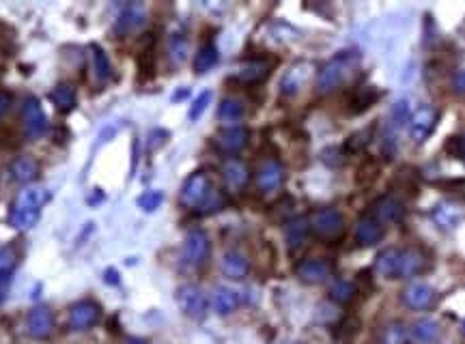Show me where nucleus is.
Segmentation results:
<instances>
[{"label":"nucleus","instance_id":"412c9836","mask_svg":"<svg viewBox=\"0 0 465 344\" xmlns=\"http://www.w3.org/2000/svg\"><path fill=\"white\" fill-rule=\"evenodd\" d=\"M308 73H310V65L308 63H298V65H293L287 73H285V77H283V82H281V89H283V93L285 95H296L302 86H304V82L308 80Z\"/></svg>","mask_w":465,"mask_h":344},{"label":"nucleus","instance_id":"49530a36","mask_svg":"<svg viewBox=\"0 0 465 344\" xmlns=\"http://www.w3.org/2000/svg\"><path fill=\"white\" fill-rule=\"evenodd\" d=\"M454 91L465 95V71L456 73V77H454Z\"/></svg>","mask_w":465,"mask_h":344},{"label":"nucleus","instance_id":"ea45409f","mask_svg":"<svg viewBox=\"0 0 465 344\" xmlns=\"http://www.w3.org/2000/svg\"><path fill=\"white\" fill-rule=\"evenodd\" d=\"M446 151L459 159L465 161V136H456V138H450L448 144H446Z\"/></svg>","mask_w":465,"mask_h":344},{"label":"nucleus","instance_id":"9d476101","mask_svg":"<svg viewBox=\"0 0 465 344\" xmlns=\"http://www.w3.org/2000/svg\"><path fill=\"white\" fill-rule=\"evenodd\" d=\"M401 299L409 310H427L435 299V291L424 282H409L403 289Z\"/></svg>","mask_w":465,"mask_h":344},{"label":"nucleus","instance_id":"9b49d317","mask_svg":"<svg viewBox=\"0 0 465 344\" xmlns=\"http://www.w3.org/2000/svg\"><path fill=\"white\" fill-rule=\"evenodd\" d=\"M283 183H285V168L278 161L269 159V161H265L258 168V172H256V186H258L261 192H276Z\"/></svg>","mask_w":465,"mask_h":344},{"label":"nucleus","instance_id":"cd10ccee","mask_svg":"<svg viewBox=\"0 0 465 344\" xmlns=\"http://www.w3.org/2000/svg\"><path fill=\"white\" fill-rule=\"evenodd\" d=\"M431 217L437 222V226H442V228H454L456 224H459V220H461V213L452 207V205H448V203H439L433 211H431Z\"/></svg>","mask_w":465,"mask_h":344},{"label":"nucleus","instance_id":"c03bdc74","mask_svg":"<svg viewBox=\"0 0 465 344\" xmlns=\"http://www.w3.org/2000/svg\"><path fill=\"white\" fill-rule=\"evenodd\" d=\"M162 138H168V134H166V131H162V129H153V131L149 134V140H153L149 146H151V149H157V146L164 142Z\"/></svg>","mask_w":465,"mask_h":344},{"label":"nucleus","instance_id":"a18cd8bd","mask_svg":"<svg viewBox=\"0 0 465 344\" xmlns=\"http://www.w3.org/2000/svg\"><path fill=\"white\" fill-rule=\"evenodd\" d=\"M11 104H14V97L9 93H5V91H0V117H3L11 108Z\"/></svg>","mask_w":465,"mask_h":344},{"label":"nucleus","instance_id":"f03ea898","mask_svg":"<svg viewBox=\"0 0 465 344\" xmlns=\"http://www.w3.org/2000/svg\"><path fill=\"white\" fill-rule=\"evenodd\" d=\"M357 65V54L353 52H340L336 54L330 63L323 65V69L317 75V91L319 93H330L336 86L345 82L349 71Z\"/></svg>","mask_w":465,"mask_h":344},{"label":"nucleus","instance_id":"6ab92c4d","mask_svg":"<svg viewBox=\"0 0 465 344\" xmlns=\"http://www.w3.org/2000/svg\"><path fill=\"white\" fill-rule=\"evenodd\" d=\"M439 335H442V329L431 318H418L409 327V338H412V342H418V344H435L439 340Z\"/></svg>","mask_w":465,"mask_h":344},{"label":"nucleus","instance_id":"de8ad7c7","mask_svg":"<svg viewBox=\"0 0 465 344\" xmlns=\"http://www.w3.org/2000/svg\"><path fill=\"white\" fill-rule=\"evenodd\" d=\"M106 276H108V282H110V284L119 282V274H115L113 269H110V272H106Z\"/></svg>","mask_w":465,"mask_h":344},{"label":"nucleus","instance_id":"1a4fd4ad","mask_svg":"<svg viewBox=\"0 0 465 344\" xmlns=\"http://www.w3.org/2000/svg\"><path fill=\"white\" fill-rule=\"evenodd\" d=\"M209 256V239L203 230H192L188 237H185V245H183V258L185 263L199 267L207 261Z\"/></svg>","mask_w":465,"mask_h":344},{"label":"nucleus","instance_id":"ddd939ff","mask_svg":"<svg viewBox=\"0 0 465 344\" xmlns=\"http://www.w3.org/2000/svg\"><path fill=\"white\" fill-rule=\"evenodd\" d=\"M26 327H28V333H31L33 338H37V340L48 338V335L54 331V314H52V310H50V308H43V306L31 310L28 321H26Z\"/></svg>","mask_w":465,"mask_h":344},{"label":"nucleus","instance_id":"393cba45","mask_svg":"<svg viewBox=\"0 0 465 344\" xmlns=\"http://www.w3.org/2000/svg\"><path fill=\"white\" fill-rule=\"evenodd\" d=\"M248 142V129L246 127H229L218 136V146L224 153H237Z\"/></svg>","mask_w":465,"mask_h":344},{"label":"nucleus","instance_id":"4468645a","mask_svg":"<svg viewBox=\"0 0 465 344\" xmlns=\"http://www.w3.org/2000/svg\"><path fill=\"white\" fill-rule=\"evenodd\" d=\"M384 224L373 215H366L355 224V241L360 245H375L384 239Z\"/></svg>","mask_w":465,"mask_h":344},{"label":"nucleus","instance_id":"2f4dec72","mask_svg":"<svg viewBox=\"0 0 465 344\" xmlns=\"http://www.w3.org/2000/svg\"><path fill=\"white\" fill-rule=\"evenodd\" d=\"M380 100V93L373 89V86H366V89H360V91H355L353 93V97H351V112H362V110H366V108H370L375 102Z\"/></svg>","mask_w":465,"mask_h":344},{"label":"nucleus","instance_id":"09e8293b","mask_svg":"<svg viewBox=\"0 0 465 344\" xmlns=\"http://www.w3.org/2000/svg\"><path fill=\"white\" fill-rule=\"evenodd\" d=\"M127 344H147L145 340H138V338H132V340H127Z\"/></svg>","mask_w":465,"mask_h":344},{"label":"nucleus","instance_id":"a878e982","mask_svg":"<svg viewBox=\"0 0 465 344\" xmlns=\"http://www.w3.org/2000/svg\"><path fill=\"white\" fill-rule=\"evenodd\" d=\"M90 58H93V73H95L98 84H106L113 77V65L108 54L100 45H90Z\"/></svg>","mask_w":465,"mask_h":344},{"label":"nucleus","instance_id":"bb28decb","mask_svg":"<svg viewBox=\"0 0 465 344\" xmlns=\"http://www.w3.org/2000/svg\"><path fill=\"white\" fill-rule=\"evenodd\" d=\"M308 228L310 224L304 220V217H296L287 224L285 228V237H287V243L291 249H298L304 241H306V235H308Z\"/></svg>","mask_w":465,"mask_h":344},{"label":"nucleus","instance_id":"5701e85b","mask_svg":"<svg viewBox=\"0 0 465 344\" xmlns=\"http://www.w3.org/2000/svg\"><path fill=\"white\" fill-rule=\"evenodd\" d=\"M9 172H11L14 181H18V183H31L39 175V161L33 159V157H18V159L11 161Z\"/></svg>","mask_w":465,"mask_h":344},{"label":"nucleus","instance_id":"aec40b11","mask_svg":"<svg viewBox=\"0 0 465 344\" xmlns=\"http://www.w3.org/2000/svg\"><path fill=\"white\" fill-rule=\"evenodd\" d=\"M375 269L380 276L384 278H399V269H401V249L397 247H386L377 254L375 261Z\"/></svg>","mask_w":465,"mask_h":344},{"label":"nucleus","instance_id":"3c124183","mask_svg":"<svg viewBox=\"0 0 465 344\" xmlns=\"http://www.w3.org/2000/svg\"><path fill=\"white\" fill-rule=\"evenodd\" d=\"M463 333H465V321H463Z\"/></svg>","mask_w":465,"mask_h":344},{"label":"nucleus","instance_id":"7ed1b4c3","mask_svg":"<svg viewBox=\"0 0 465 344\" xmlns=\"http://www.w3.org/2000/svg\"><path fill=\"white\" fill-rule=\"evenodd\" d=\"M177 303H179L181 312L190 318H203L207 308H209L207 295L194 284H185L177 291Z\"/></svg>","mask_w":465,"mask_h":344},{"label":"nucleus","instance_id":"4be33fe9","mask_svg":"<svg viewBox=\"0 0 465 344\" xmlns=\"http://www.w3.org/2000/svg\"><path fill=\"white\" fill-rule=\"evenodd\" d=\"M370 215H373L375 220H380L382 224L384 222H397L403 217V205L401 200L392 198V196H386L382 200H377L373 207H370Z\"/></svg>","mask_w":465,"mask_h":344},{"label":"nucleus","instance_id":"f704fd0d","mask_svg":"<svg viewBox=\"0 0 465 344\" xmlns=\"http://www.w3.org/2000/svg\"><path fill=\"white\" fill-rule=\"evenodd\" d=\"M384 342L386 344H412L409 329H405L401 323H392L384 331Z\"/></svg>","mask_w":465,"mask_h":344},{"label":"nucleus","instance_id":"0eeeda50","mask_svg":"<svg viewBox=\"0 0 465 344\" xmlns=\"http://www.w3.org/2000/svg\"><path fill=\"white\" fill-rule=\"evenodd\" d=\"M100 306L90 299H84V301H78L71 306L69 310V327L73 331H86L90 329L93 325H98L100 321Z\"/></svg>","mask_w":465,"mask_h":344},{"label":"nucleus","instance_id":"f257e3e1","mask_svg":"<svg viewBox=\"0 0 465 344\" xmlns=\"http://www.w3.org/2000/svg\"><path fill=\"white\" fill-rule=\"evenodd\" d=\"M50 200V192L43 188H26L24 192H20V196L16 198V205L11 209L9 222L18 228V230H28L37 224L41 207Z\"/></svg>","mask_w":465,"mask_h":344},{"label":"nucleus","instance_id":"423d86ee","mask_svg":"<svg viewBox=\"0 0 465 344\" xmlns=\"http://www.w3.org/2000/svg\"><path fill=\"white\" fill-rule=\"evenodd\" d=\"M22 123L28 138H39L48 131V119L43 114L41 104L35 97H26L22 106Z\"/></svg>","mask_w":465,"mask_h":344},{"label":"nucleus","instance_id":"b1692460","mask_svg":"<svg viewBox=\"0 0 465 344\" xmlns=\"http://www.w3.org/2000/svg\"><path fill=\"white\" fill-rule=\"evenodd\" d=\"M237 306H239V295H237V291H233V289H229V286H218V289L214 291V295H211V308H214L218 314L226 316V314L235 312Z\"/></svg>","mask_w":465,"mask_h":344},{"label":"nucleus","instance_id":"20e7f679","mask_svg":"<svg viewBox=\"0 0 465 344\" xmlns=\"http://www.w3.org/2000/svg\"><path fill=\"white\" fill-rule=\"evenodd\" d=\"M308 224H310V228H313L319 237L330 239V241L336 239V237H340L343 230H345L343 215H340L336 209H319V211H315Z\"/></svg>","mask_w":465,"mask_h":344},{"label":"nucleus","instance_id":"72a5a7b5","mask_svg":"<svg viewBox=\"0 0 465 344\" xmlns=\"http://www.w3.org/2000/svg\"><path fill=\"white\" fill-rule=\"evenodd\" d=\"M168 52H170V58L174 65H181L185 60V56H188V39H185V35L181 33H174L168 41Z\"/></svg>","mask_w":465,"mask_h":344},{"label":"nucleus","instance_id":"58836bf2","mask_svg":"<svg viewBox=\"0 0 465 344\" xmlns=\"http://www.w3.org/2000/svg\"><path fill=\"white\" fill-rule=\"evenodd\" d=\"M16 265V252L14 247H0V276L11 274Z\"/></svg>","mask_w":465,"mask_h":344},{"label":"nucleus","instance_id":"a19ab883","mask_svg":"<svg viewBox=\"0 0 465 344\" xmlns=\"http://www.w3.org/2000/svg\"><path fill=\"white\" fill-rule=\"evenodd\" d=\"M392 121L395 125H405L409 123V108H407V102H399L392 110Z\"/></svg>","mask_w":465,"mask_h":344},{"label":"nucleus","instance_id":"4c0bfd02","mask_svg":"<svg viewBox=\"0 0 465 344\" xmlns=\"http://www.w3.org/2000/svg\"><path fill=\"white\" fill-rule=\"evenodd\" d=\"M162 200H164L162 192H145V194L138 198V207L149 213V211H155V209L162 205Z\"/></svg>","mask_w":465,"mask_h":344},{"label":"nucleus","instance_id":"c9c22d12","mask_svg":"<svg viewBox=\"0 0 465 344\" xmlns=\"http://www.w3.org/2000/svg\"><path fill=\"white\" fill-rule=\"evenodd\" d=\"M330 295H332L334 301H338V303H347V301H351L353 295H355V284H353V282H347V280H338V282L332 284Z\"/></svg>","mask_w":465,"mask_h":344},{"label":"nucleus","instance_id":"dca6fc26","mask_svg":"<svg viewBox=\"0 0 465 344\" xmlns=\"http://www.w3.org/2000/svg\"><path fill=\"white\" fill-rule=\"evenodd\" d=\"M142 24H145V7L138 3H132V5H125L123 11L119 14L115 31L119 35H127V33H134L136 28H140Z\"/></svg>","mask_w":465,"mask_h":344},{"label":"nucleus","instance_id":"f3484780","mask_svg":"<svg viewBox=\"0 0 465 344\" xmlns=\"http://www.w3.org/2000/svg\"><path fill=\"white\" fill-rule=\"evenodd\" d=\"M220 267H222V274L231 280H241L248 276L250 272V263H248V258L244 254H239L237 249H231L222 256V261H220Z\"/></svg>","mask_w":465,"mask_h":344},{"label":"nucleus","instance_id":"37998d69","mask_svg":"<svg viewBox=\"0 0 465 344\" xmlns=\"http://www.w3.org/2000/svg\"><path fill=\"white\" fill-rule=\"evenodd\" d=\"M9 289H11V274H5L0 276V303H3L9 295Z\"/></svg>","mask_w":465,"mask_h":344},{"label":"nucleus","instance_id":"a211bd4d","mask_svg":"<svg viewBox=\"0 0 465 344\" xmlns=\"http://www.w3.org/2000/svg\"><path fill=\"white\" fill-rule=\"evenodd\" d=\"M427 269V256L420 249H401V269L399 278H414Z\"/></svg>","mask_w":465,"mask_h":344},{"label":"nucleus","instance_id":"c85d7f7f","mask_svg":"<svg viewBox=\"0 0 465 344\" xmlns=\"http://www.w3.org/2000/svg\"><path fill=\"white\" fill-rule=\"evenodd\" d=\"M269 69H271V65H269L267 60H254V63L246 65V67L239 71V80L246 82V84H256V82H261V80L267 77Z\"/></svg>","mask_w":465,"mask_h":344},{"label":"nucleus","instance_id":"473e14b6","mask_svg":"<svg viewBox=\"0 0 465 344\" xmlns=\"http://www.w3.org/2000/svg\"><path fill=\"white\" fill-rule=\"evenodd\" d=\"M244 117V104L237 100H224L218 108V119L224 123H235Z\"/></svg>","mask_w":465,"mask_h":344},{"label":"nucleus","instance_id":"79ce46f5","mask_svg":"<svg viewBox=\"0 0 465 344\" xmlns=\"http://www.w3.org/2000/svg\"><path fill=\"white\" fill-rule=\"evenodd\" d=\"M222 205H224V200H222V196L218 194V192H209V196L205 198V203L201 205V209L203 211H218V209H222Z\"/></svg>","mask_w":465,"mask_h":344},{"label":"nucleus","instance_id":"2eb2a0df","mask_svg":"<svg viewBox=\"0 0 465 344\" xmlns=\"http://www.w3.org/2000/svg\"><path fill=\"white\" fill-rule=\"evenodd\" d=\"M222 177H224V183H226L229 190L239 192V190L248 183L250 172H248V166H246L241 159L231 157V159H226L224 166H222Z\"/></svg>","mask_w":465,"mask_h":344},{"label":"nucleus","instance_id":"7c9ffc66","mask_svg":"<svg viewBox=\"0 0 465 344\" xmlns=\"http://www.w3.org/2000/svg\"><path fill=\"white\" fill-rule=\"evenodd\" d=\"M216 63H218V50H216L214 43H207L194 56V71L197 73H207L209 69L216 67Z\"/></svg>","mask_w":465,"mask_h":344},{"label":"nucleus","instance_id":"8fccbe9b","mask_svg":"<svg viewBox=\"0 0 465 344\" xmlns=\"http://www.w3.org/2000/svg\"><path fill=\"white\" fill-rule=\"evenodd\" d=\"M287 344H304V342H287Z\"/></svg>","mask_w":465,"mask_h":344},{"label":"nucleus","instance_id":"c756f323","mask_svg":"<svg viewBox=\"0 0 465 344\" xmlns=\"http://www.w3.org/2000/svg\"><path fill=\"white\" fill-rule=\"evenodd\" d=\"M50 100L58 110H71L75 106V91L71 89L69 84H58L52 89Z\"/></svg>","mask_w":465,"mask_h":344},{"label":"nucleus","instance_id":"39448f33","mask_svg":"<svg viewBox=\"0 0 465 344\" xmlns=\"http://www.w3.org/2000/svg\"><path fill=\"white\" fill-rule=\"evenodd\" d=\"M211 192V183L205 172H194V175L183 183L181 188V205L185 207H201Z\"/></svg>","mask_w":465,"mask_h":344},{"label":"nucleus","instance_id":"e433bc0d","mask_svg":"<svg viewBox=\"0 0 465 344\" xmlns=\"http://www.w3.org/2000/svg\"><path fill=\"white\" fill-rule=\"evenodd\" d=\"M211 91H203L197 100H194V104H192V108H190V119L192 121H199L201 117H203V112L207 110V106L211 104Z\"/></svg>","mask_w":465,"mask_h":344},{"label":"nucleus","instance_id":"6e6552de","mask_svg":"<svg viewBox=\"0 0 465 344\" xmlns=\"http://www.w3.org/2000/svg\"><path fill=\"white\" fill-rule=\"evenodd\" d=\"M437 123V110L431 106H420L412 117H409V136L414 142H424L431 131L435 129Z\"/></svg>","mask_w":465,"mask_h":344},{"label":"nucleus","instance_id":"f8f14e48","mask_svg":"<svg viewBox=\"0 0 465 344\" xmlns=\"http://www.w3.org/2000/svg\"><path fill=\"white\" fill-rule=\"evenodd\" d=\"M296 274L306 284H321L330 278L332 269L325 261H321V258H306V261H302L296 267Z\"/></svg>","mask_w":465,"mask_h":344}]
</instances>
